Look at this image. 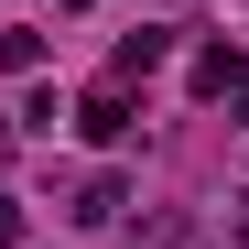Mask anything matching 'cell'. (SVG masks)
Instances as JSON below:
<instances>
[{"label":"cell","mask_w":249,"mask_h":249,"mask_svg":"<svg viewBox=\"0 0 249 249\" xmlns=\"http://www.w3.org/2000/svg\"><path fill=\"white\" fill-rule=\"evenodd\" d=\"M152 65H174V33H162V22H141V33H119V65H108V87H141Z\"/></svg>","instance_id":"1"},{"label":"cell","mask_w":249,"mask_h":249,"mask_svg":"<svg viewBox=\"0 0 249 249\" xmlns=\"http://www.w3.org/2000/svg\"><path fill=\"white\" fill-rule=\"evenodd\" d=\"M76 130H87V141H130L141 130V119H130V87H87V98H76Z\"/></svg>","instance_id":"2"},{"label":"cell","mask_w":249,"mask_h":249,"mask_svg":"<svg viewBox=\"0 0 249 249\" xmlns=\"http://www.w3.org/2000/svg\"><path fill=\"white\" fill-rule=\"evenodd\" d=\"M238 65H249V54H228V44H206V54H195V98H228V87H238Z\"/></svg>","instance_id":"3"},{"label":"cell","mask_w":249,"mask_h":249,"mask_svg":"<svg viewBox=\"0 0 249 249\" xmlns=\"http://www.w3.org/2000/svg\"><path fill=\"white\" fill-rule=\"evenodd\" d=\"M119 206H130V174H98L87 195H76V217H87V228H108V217H119Z\"/></svg>","instance_id":"4"},{"label":"cell","mask_w":249,"mask_h":249,"mask_svg":"<svg viewBox=\"0 0 249 249\" xmlns=\"http://www.w3.org/2000/svg\"><path fill=\"white\" fill-rule=\"evenodd\" d=\"M0 65H11V76H44V33H0Z\"/></svg>","instance_id":"5"},{"label":"cell","mask_w":249,"mask_h":249,"mask_svg":"<svg viewBox=\"0 0 249 249\" xmlns=\"http://www.w3.org/2000/svg\"><path fill=\"white\" fill-rule=\"evenodd\" d=\"M0 249H22V195H0Z\"/></svg>","instance_id":"6"},{"label":"cell","mask_w":249,"mask_h":249,"mask_svg":"<svg viewBox=\"0 0 249 249\" xmlns=\"http://www.w3.org/2000/svg\"><path fill=\"white\" fill-rule=\"evenodd\" d=\"M228 228H238V249H249V184H238V195H228Z\"/></svg>","instance_id":"7"},{"label":"cell","mask_w":249,"mask_h":249,"mask_svg":"<svg viewBox=\"0 0 249 249\" xmlns=\"http://www.w3.org/2000/svg\"><path fill=\"white\" fill-rule=\"evenodd\" d=\"M228 108H238V119H249V65H238V87H228Z\"/></svg>","instance_id":"8"}]
</instances>
